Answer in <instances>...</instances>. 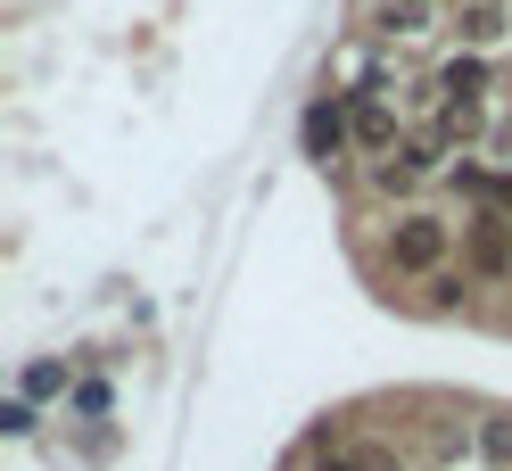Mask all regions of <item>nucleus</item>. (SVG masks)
<instances>
[{
  "instance_id": "20e7f679",
  "label": "nucleus",
  "mask_w": 512,
  "mask_h": 471,
  "mask_svg": "<svg viewBox=\"0 0 512 471\" xmlns=\"http://www.w3.org/2000/svg\"><path fill=\"white\" fill-rule=\"evenodd\" d=\"M298 133H306V157L331 166V157H347V141H356V116H347V100H314Z\"/></svg>"
},
{
  "instance_id": "0eeeda50",
  "label": "nucleus",
  "mask_w": 512,
  "mask_h": 471,
  "mask_svg": "<svg viewBox=\"0 0 512 471\" xmlns=\"http://www.w3.org/2000/svg\"><path fill=\"white\" fill-rule=\"evenodd\" d=\"M438 91H446V108H479L488 100V67H479V58H455V67L438 75Z\"/></svg>"
},
{
  "instance_id": "7ed1b4c3",
  "label": "nucleus",
  "mask_w": 512,
  "mask_h": 471,
  "mask_svg": "<svg viewBox=\"0 0 512 471\" xmlns=\"http://www.w3.org/2000/svg\"><path fill=\"white\" fill-rule=\"evenodd\" d=\"M356 17H364L372 42H422V34H438V0H356Z\"/></svg>"
},
{
  "instance_id": "f257e3e1",
  "label": "nucleus",
  "mask_w": 512,
  "mask_h": 471,
  "mask_svg": "<svg viewBox=\"0 0 512 471\" xmlns=\"http://www.w3.org/2000/svg\"><path fill=\"white\" fill-rule=\"evenodd\" d=\"M446 248H455V224L413 207V215H397V224H389L380 257H389V273H405V281H438V273H446Z\"/></svg>"
},
{
  "instance_id": "6e6552de",
  "label": "nucleus",
  "mask_w": 512,
  "mask_h": 471,
  "mask_svg": "<svg viewBox=\"0 0 512 471\" xmlns=\"http://www.w3.org/2000/svg\"><path fill=\"white\" fill-rule=\"evenodd\" d=\"M479 455L512 471V422H479Z\"/></svg>"
},
{
  "instance_id": "39448f33",
  "label": "nucleus",
  "mask_w": 512,
  "mask_h": 471,
  "mask_svg": "<svg viewBox=\"0 0 512 471\" xmlns=\"http://www.w3.org/2000/svg\"><path fill=\"white\" fill-rule=\"evenodd\" d=\"M347 116H356V149L397 157V108L380 100V91H356V100H347Z\"/></svg>"
},
{
  "instance_id": "423d86ee",
  "label": "nucleus",
  "mask_w": 512,
  "mask_h": 471,
  "mask_svg": "<svg viewBox=\"0 0 512 471\" xmlns=\"http://www.w3.org/2000/svg\"><path fill=\"white\" fill-rule=\"evenodd\" d=\"M455 34H463V50L479 58V50H496V42L512 34V9H504V0H463V9H455Z\"/></svg>"
},
{
  "instance_id": "f03ea898",
  "label": "nucleus",
  "mask_w": 512,
  "mask_h": 471,
  "mask_svg": "<svg viewBox=\"0 0 512 471\" xmlns=\"http://www.w3.org/2000/svg\"><path fill=\"white\" fill-rule=\"evenodd\" d=\"M463 265H471L479 281H512V215H504V207L463 215Z\"/></svg>"
}]
</instances>
